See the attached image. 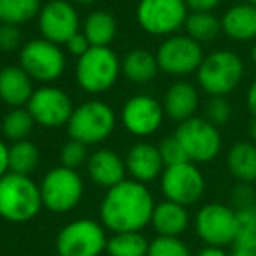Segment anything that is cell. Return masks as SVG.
<instances>
[{"label":"cell","mask_w":256,"mask_h":256,"mask_svg":"<svg viewBox=\"0 0 256 256\" xmlns=\"http://www.w3.org/2000/svg\"><path fill=\"white\" fill-rule=\"evenodd\" d=\"M154 207V196L146 184L124 179L107 190L100 204V221L112 234L142 232L151 224Z\"/></svg>","instance_id":"obj_1"},{"label":"cell","mask_w":256,"mask_h":256,"mask_svg":"<svg viewBox=\"0 0 256 256\" xmlns=\"http://www.w3.org/2000/svg\"><path fill=\"white\" fill-rule=\"evenodd\" d=\"M40 186L32 176L8 172L0 179V218L9 223H28L42 209Z\"/></svg>","instance_id":"obj_2"},{"label":"cell","mask_w":256,"mask_h":256,"mask_svg":"<svg viewBox=\"0 0 256 256\" xmlns=\"http://www.w3.org/2000/svg\"><path fill=\"white\" fill-rule=\"evenodd\" d=\"M244 60L232 50H216L206 54L196 70V84L209 96H228L242 84Z\"/></svg>","instance_id":"obj_3"},{"label":"cell","mask_w":256,"mask_h":256,"mask_svg":"<svg viewBox=\"0 0 256 256\" xmlns=\"http://www.w3.org/2000/svg\"><path fill=\"white\" fill-rule=\"evenodd\" d=\"M118 126L114 109L102 100H88L74 109L67 124L68 137L84 146H98L106 142Z\"/></svg>","instance_id":"obj_4"},{"label":"cell","mask_w":256,"mask_h":256,"mask_svg":"<svg viewBox=\"0 0 256 256\" xmlns=\"http://www.w3.org/2000/svg\"><path fill=\"white\" fill-rule=\"evenodd\" d=\"M120 76L121 58L112 48H90L76 64V82L90 95L109 92L116 86Z\"/></svg>","instance_id":"obj_5"},{"label":"cell","mask_w":256,"mask_h":256,"mask_svg":"<svg viewBox=\"0 0 256 256\" xmlns=\"http://www.w3.org/2000/svg\"><path fill=\"white\" fill-rule=\"evenodd\" d=\"M39 186L44 209L54 214L74 210L84 196V181L81 174L64 165L48 170Z\"/></svg>","instance_id":"obj_6"},{"label":"cell","mask_w":256,"mask_h":256,"mask_svg":"<svg viewBox=\"0 0 256 256\" xmlns=\"http://www.w3.org/2000/svg\"><path fill=\"white\" fill-rule=\"evenodd\" d=\"M136 16L146 34L167 39L184 28L190 9L184 0H139Z\"/></svg>","instance_id":"obj_7"},{"label":"cell","mask_w":256,"mask_h":256,"mask_svg":"<svg viewBox=\"0 0 256 256\" xmlns=\"http://www.w3.org/2000/svg\"><path fill=\"white\" fill-rule=\"evenodd\" d=\"M20 67L34 79V82L51 84L65 74L67 54L62 46L46 39H32L20 51Z\"/></svg>","instance_id":"obj_8"},{"label":"cell","mask_w":256,"mask_h":256,"mask_svg":"<svg viewBox=\"0 0 256 256\" xmlns=\"http://www.w3.org/2000/svg\"><path fill=\"white\" fill-rule=\"evenodd\" d=\"M174 136L181 142L188 160L196 165L214 162L223 150L220 128L210 124L204 116H195L179 123Z\"/></svg>","instance_id":"obj_9"},{"label":"cell","mask_w":256,"mask_h":256,"mask_svg":"<svg viewBox=\"0 0 256 256\" xmlns=\"http://www.w3.org/2000/svg\"><path fill=\"white\" fill-rule=\"evenodd\" d=\"M156 62L160 72L170 78H188L196 74L206 53L204 46L186 34H176L164 40L156 50Z\"/></svg>","instance_id":"obj_10"},{"label":"cell","mask_w":256,"mask_h":256,"mask_svg":"<svg viewBox=\"0 0 256 256\" xmlns=\"http://www.w3.org/2000/svg\"><path fill=\"white\" fill-rule=\"evenodd\" d=\"M106 226L90 218L65 224L56 237L58 256H100L107 249Z\"/></svg>","instance_id":"obj_11"},{"label":"cell","mask_w":256,"mask_h":256,"mask_svg":"<svg viewBox=\"0 0 256 256\" xmlns=\"http://www.w3.org/2000/svg\"><path fill=\"white\" fill-rule=\"evenodd\" d=\"M195 232L202 242L212 248L235 244L237 237V210L224 204H206L195 216Z\"/></svg>","instance_id":"obj_12"},{"label":"cell","mask_w":256,"mask_h":256,"mask_svg":"<svg viewBox=\"0 0 256 256\" xmlns=\"http://www.w3.org/2000/svg\"><path fill=\"white\" fill-rule=\"evenodd\" d=\"M160 190L165 200L190 207L202 200L206 193V178L196 164L184 162L165 167L160 178Z\"/></svg>","instance_id":"obj_13"},{"label":"cell","mask_w":256,"mask_h":256,"mask_svg":"<svg viewBox=\"0 0 256 256\" xmlns=\"http://www.w3.org/2000/svg\"><path fill=\"white\" fill-rule=\"evenodd\" d=\"M26 109L32 114L36 124L53 130L67 126L76 107L65 90L53 84H42L34 92Z\"/></svg>","instance_id":"obj_14"},{"label":"cell","mask_w":256,"mask_h":256,"mask_svg":"<svg viewBox=\"0 0 256 256\" xmlns=\"http://www.w3.org/2000/svg\"><path fill=\"white\" fill-rule=\"evenodd\" d=\"M37 25L42 39L65 46L76 34L81 32V16L70 0H50L42 4Z\"/></svg>","instance_id":"obj_15"},{"label":"cell","mask_w":256,"mask_h":256,"mask_svg":"<svg viewBox=\"0 0 256 256\" xmlns=\"http://www.w3.org/2000/svg\"><path fill=\"white\" fill-rule=\"evenodd\" d=\"M165 120L164 106L151 95H134L121 107L120 121L128 134L136 137L154 136Z\"/></svg>","instance_id":"obj_16"},{"label":"cell","mask_w":256,"mask_h":256,"mask_svg":"<svg viewBox=\"0 0 256 256\" xmlns=\"http://www.w3.org/2000/svg\"><path fill=\"white\" fill-rule=\"evenodd\" d=\"M126 164V174L137 182L150 184L162 178L165 170V164L158 146L151 142H137L134 144L124 158Z\"/></svg>","instance_id":"obj_17"},{"label":"cell","mask_w":256,"mask_h":256,"mask_svg":"<svg viewBox=\"0 0 256 256\" xmlns=\"http://www.w3.org/2000/svg\"><path fill=\"white\" fill-rule=\"evenodd\" d=\"M86 172L93 184L110 190L126 179V164L114 150H96L90 154Z\"/></svg>","instance_id":"obj_18"},{"label":"cell","mask_w":256,"mask_h":256,"mask_svg":"<svg viewBox=\"0 0 256 256\" xmlns=\"http://www.w3.org/2000/svg\"><path fill=\"white\" fill-rule=\"evenodd\" d=\"M162 106H164L165 116L170 118L176 123L192 120L196 116V110L200 107L198 88L190 81L174 82L165 92Z\"/></svg>","instance_id":"obj_19"},{"label":"cell","mask_w":256,"mask_h":256,"mask_svg":"<svg viewBox=\"0 0 256 256\" xmlns=\"http://www.w3.org/2000/svg\"><path fill=\"white\" fill-rule=\"evenodd\" d=\"M34 92V79L20 65H8L0 70V100L11 109L25 107Z\"/></svg>","instance_id":"obj_20"},{"label":"cell","mask_w":256,"mask_h":256,"mask_svg":"<svg viewBox=\"0 0 256 256\" xmlns=\"http://www.w3.org/2000/svg\"><path fill=\"white\" fill-rule=\"evenodd\" d=\"M221 30L234 42H254L256 40V8L240 2L223 12Z\"/></svg>","instance_id":"obj_21"},{"label":"cell","mask_w":256,"mask_h":256,"mask_svg":"<svg viewBox=\"0 0 256 256\" xmlns=\"http://www.w3.org/2000/svg\"><path fill=\"white\" fill-rule=\"evenodd\" d=\"M151 224L160 237H181L190 226L188 207L164 200L154 207Z\"/></svg>","instance_id":"obj_22"},{"label":"cell","mask_w":256,"mask_h":256,"mask_svg":"<svg viewBox=\"0 0 256 256\" xmlns=\"http://www.w3.org/2000/svg\"><path fill=\"white\" fill-rule=\"evenodd\" d=\"M160 67H158L156 54L144 48L130 50L121 60V74L132 84L146 86L156 79Z\"/></svg>","instance_id":"obj_23"},{"label":"cell","mask_w":256,"mask_h":256,"mask_svg":"<svg viewBox=\"0 0 256 256\" xmlns=\"http://www.w3.org/2000/svg\"><path fill=\"white\" fill-rule=\"evenodd\" d=\"M226 167L238 182H256V144L240 140L226 153Z\"/></svg>","instance_id":"obj_24"},{"label":"cell","mask_w":256,"mask_h":256,"mask_svg":"<svg viewBox=\"0 0 256 256\" xmlns=\"http://www.w3.org/2000/svg\"><path fill=\"white\" fill-rule=\"evenodd\" d=\"M82 34L92 48H110L118 36V22L109 11H93L82 23Z\"/></svg>","instance_id":"obj_25"},{"label":"cell","mask_w":256,"mask_h":256,"mask_svg":"<svg viewBox=\"0 0 256 256\" xmlns=\"http://www.w3.org/2000/svg\"><path fill=\"white\" fill-rule=\"evenodd\" d=\"M186 36L192 37L198 44H210L223 34L221 20L214 12H190L184 23Z\"/></svg>","instance_id":"obj_26"},{"label":"cell","mask_w":256,"mask_h":256,"mask_svg":"<svg viewBox=\"0 0 256 256\" xmlns=\"http://www.w3.org/2000/svg\"><path fill=\"white\" fill-rule=\"evenodd\" d=\"M40 165V150L32 140H20L9 146V172L32 176Z\"/></svg>","instance_id":"obj_27"},{"label":"cell","mask_w":256,"mask_h":256,"mask_svg":"<svg viewBox=\"0 0 256 256\" xmlns=\"http://www.w3.org/2000/svg\"><path fill=\"white\" fill-rule=\"evenodd\" d=\"M42 9L40 0H0V25H25Z\"/></svg>","instance_id":"obj_28"},{"label":"cell","mask_w":256,"mask_h":256,"mask_svg":"<svg viewBox=\"0 0 256 256\" xmlns=\"http://www.w3.org/2000/svg\"><path fill=\"white\" fill-rule=\"evenodd\" d=\"M107 252L110 256H148L150 240L140 232L112 234L107 240Z\"/></svg>","instance_id":"obj_29"},{"label":"cell","mask_w":256,"mask_h":256,"mask_svg":"<svg viewBox=\"0 0 256 256\" xmlns=\"http://www.w3.org/2000/svg\"><path fill=\"white\" fill-rule=\"evenodd\" d=\"M34 128H36V121L26 107L11 109L2 120V136L11 142L26 140L34 132Z\"/></svg>","instance_id":"obj_30"},{"label":"cell","mask_w":256,"mask_h":256,"mask_svg":"<svg viewBox=\"0 0 256 256\" xmlns=\"http://www.w3.org/2000/svg\"><path fill=\"white\" fill-rule=\"evenodd\" d=\"M235 246L256 251V204L237 210V237Z\"/></svg>","instance_id":"obj_31"},{"label":"cell","mask_w":256,"mask_h":256,"mask_svg":"<svg viewBox=\"0 0 256 256\" xmlns=\"http://www.w3.org/2000/svg\"><path fill=\"white\" fill-rule=\"evenodd\" d=\"M232 114H234V107L226 96H209L204 106V118L218 128L226 126L232 120Z\"/></svg>","instance_id":"obj_32"},{"label":"cell","mask_w":256,"mask_h":256,"mask_svg":"<svg viewBox=\"0 0 256 256\" xmlns=\"http://www.w3.org/2000/svg\"><path fill=\"white\" fill-rule=\"evenodd\" d=\"M148 256H193L188 244L179 237H160L150 242Z\"/></svg>","instance_id":"obj_33"},{"label":"cell","mask_w":256,"mask_h":256,"mask_svg":"<svg viewBox=\"0 0 256 256\" xmlns=\"http://www.w3.org/2000/svg\"><path fill=\"white\" fill-rule=\"evenodd\" d=\"M88 158H90L88 146L78 142V140L70 139L62 146L60 162L64 167L72 168V170H78V168H81L82 165L88 164Z\"/></svg>","instance_id":"obj_34"},{"label":"cell","mask_w":256,"mask_h":256,"mask_svg":"<svg viewBox=\"0 0 256 256\" xmlns=\"http://www.w3.org/2000/svg\"><path fill=\"white\" fill-rule=\"evenodd\" d=\"M158 150H160L162 160H164L165 167H172V165H179V164H184V162H190L184 153V150H182L181 142L176 139V136L165 137V139L160 142V146H158Z\"/></svg>","instance_id":"obj_35"},{"label":"cell","mask_w":256,"mask_h":256,"mask_svg":"<svg viewBox=\"0 0 256 256\" xmlns=\"http://www.w3.org/2000/svg\"><path fill=\"white\" fill-rule=\"evenodd\" d=\"M22 30L14 25H0V51L12 53L22 46Z\"/></svg>","instance_id":"obj_36"},{"label":"cell","mask_w":256,"mask_h":256,"mask_svg":"<svg viewBox=\"0 0 256 256\" xmlns=\"http://www.w3.org/2000/svg\"><path fill=\"white\" fill-rule=\"evenodd\" d=\"M232 200H234V206L237 207V210L244 209V207H249V206H254L256 204V192L252 190V184L238 182L234 190Z\"/></svg>","instance_id":"obj_37"},{"label":"cell","mask_w":256,"mask_h":256,"mask_svg":"<svg viewBox=\"0 0 256 256\" xmlns=\"http://www.w3.org/2000/svg\"><path fill=\"white\" fill-rule=\"evenodd\" d=\"M90 48H92V44L88 42V39H86L82 32L76 34V36L72 37L67 44H65V50H67V53L70 54V56H74V58H81L82 54L88 53Z\"/></svg>","instance_id":"obj_38"},{"label":"cell","mask_w":256,"mask_h":256,"mask_svg":"<svg viewBox=\"0 0 256 256\" xmlns=\"http://www.w3.org/2000/svg\"><path fill=\"white\" fill-rule=\"evenodd\" d=\"M192 12H212L221 6L223 0H184Z\"/></svg>","instance_id":"obj_39"},{"label":"cell","mask_w":256,"mask_h":256,"mask_svg":"<svg viewBox=\"0 0 256 256\" xmlns=\"http://www.w3.org/2000/svg\"><path fill=\"white\" fill-rule=\"evenodd\" d=\"M246 106H248V110L252 116V120L256 121V79H252V82L248 88V93H246Z\"/></svg>","instance_id":"obj_40"},{"label":"cell","mask_w":256,"mask_h":256,"mask_svg":"<svg viewBox=\"0 0 256 256\" xmlns=\"http://www.w3.org/2000/svg\"><path fill=\"white\" fill-rule=\"evenodd\" d=\"M9 172V146L0 139V179Z\"/></svg>","instance_id":"obj_41"},{"label":"cell","mask_w":256,"mask_h":256,"mask_svg":"<svg viewBox=\"0 0 256 256\" xmlns=\"http://www.w3.org/2000/svg\"><path fill=\"white\" fill-rule=\"evenodd\" d=\"M195 256H228V252L223 248H212V246H206L204 249H200Z\"/></svg>","instance_id":"obj_42"},{"label":"cell","mask_w":256,"mask_h":256,"mask_svg":"<svg viewBox=\"0 0 256 256\" xmlns=\"http://www.w3.org/2000/svg\"><path fill=\"white\" fill-rule=\"evenodd\" d=\"M228 256H256V251H254V249L238 248V246H235V249Z\"/></svg>","instance_id":"obj_43"},{"label":"cell","mask_w":256,"mask_h":256,"mask_svg":"<svg viewBox=\"0 0 256 256\" xmlns=\"http://www.w3.org/2000/svg\"><path fill=\"white\" fill-rule=\"evenodd\" d=\"M70 2L74 6H92V4H95L96 0H70Z\"/></svg>","instance_id":"obj_44"},{"label":"cell","mask_w":256,"mask_h":256,"mask_svg":"<svg viewBox=\"0 0 256 256\" xmlns=\"http://www.w3.org/2000/svg\"><path fill=\"white\" fill-rule=\"evenodd\" d=\"M251 62H252V65L256 67V40L252 42V46H251Z\"/></svg>","instance_id":"obj_45"},{"label":"cell","mask_w":256,"mask_h":256,"mask_svg":"<svg viewBox=\"0 0 256 256\" xmlns=\"http://www.w3.org/2000/svg\"><path fill=\"white\" fill-rule=\"evenodd\" d=\"M251 137H252V140H254V144H256V121H252V126H251Z\"/></svg>","instance_id":"obj_46"},{"label":"cell","mask_w":256,"mask_h":256,"mask_svg":"<svg viewBox=\"0 0 256 256\" xmlns=\"http://www.w3.org/2000/svg\"><path fill=\"white\" fill-rule=\"evenodd\" d=\"M244 2H248V4H251V6H254V8H256V0H244Z\"/></svg>","instance_id":"obj_47"}]
</instances>
